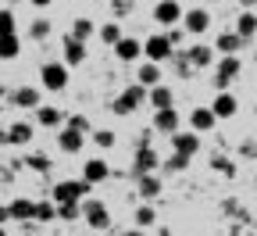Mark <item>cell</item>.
I'll list each match as a JSON object with an SVG mask.
<instances>
[{
	"label": "cell",
	"mask_w": 257,
	"mask_h": 236,
	"mask_svg": "<svg viewBox=\"0 0 257 236\" xmlns=\"http://www.w3.org/2000/svg\"><path fill=\"white\" fill-rule=\"evenodd\" d=\"M172 54H175V43L168 40V32H154L150 40H143V57H147V61L165 64Z\"/></svg>",
	"instance_id": "1"
},
{
	"label": "cell",
	"mask_w": 257,
	"mask_h": 236,
	"mask_svg": "<svg viewBox=\"0 0 257 236\" xmlns=\"http://www.w3.org/2000/svg\"><path fill=\"white\" fill-rule=\"evenodd\" d=\"M147 86L143 83H133V86H125L121 90V97L114 100V115H133V111H140V104L147 100Z\"/></svg>",
	"instance_id": "2"
},
{
	"label": "cell",
	"mask_w": 257,
	"mask_h": 236,
	"mask_svg": "<svg viewBox=\"0 0 257 236\" xmlns=\"http://www.w3.org/2000/svg\"><path fill=\"white\" fill-rule=\"evenodd\" d=\"M40 83H43V90L61 93L64 86H68V64H64V61H47L40 68Z\"/></svg>",
	"instance_id": "3"
},
{
	"label": "cell",
	"mask_w": 257,
	"mask_h": 236,
	"mask_svg": "<svg viewBox=\"0 0 257 236\" xmlns=\"http://www.w3.org/2000/svg\"><path fill=\"white\" fill-rule=\"evenodd\" d=\"M239 68H243V61L236 54H218V61H214V86L225 90V86L239 75Z\"/></svg>",
	"instance_id": "4"
},
{
	"label": "cell",
	"mask_w": 257,
	"mask_h": 236,
	"mask_svg": "<svg viewBox=\"0 0 257 236\" xmlns=\"http://www.w3.org/2000/svg\"><path fill=\"white\" fill-rule=\"evenodd\" d=\"M86 193H89L86 179H61L54 186V200H57V204H64V200H86Z\"/></svg>",
	"instance_id": "5"
},
{
	"label": "cell",
	"mask_w": 257,
	"mask_h": 236,
	"mask_svg": "<svg viewBox=\"0 0 257 236\" xmlns=\"http://www.w3.org/2000/svg\"><path fill=\"white\" fill-rule=\"evenodd\" d=\"M82 218H86V225L100 229V232L111 225V215H107V208H104L96 197H86V200H82Z\"/></svg>",
	"instance_id": "6"
},
{
	"label": "cell",
	"mask_w": 257,
	"mask_h": 236,
	"mask_svg": "<svg viewBox=\"0 0 257 236\" xmlns=\"http://www.w3.org/2000/svg\"><path fill=\"white\" fill-rule=\"evenodd\" d=\"M182 4H179V0H157V4H154V22L157 25H179L182 22Z\"/></svg>",
	"instance_id": "7"
},
{
	"label": "cell",
	"mask_w": 257,
	"mask_h": 236,
	"mask_svg": "<svg viewBox=\"0 0 257 236\" xmlns=\"http://www.w3.org/2000/svg\"><path fill=\"white\" fill-rule=\"evenodd\" d=\"M82 143H86V132H82V129H72L68 122H64L61 132H57V150H64V154H79Z\"/></svg>",
	"instance_id": "8"
},
{
	"label": "cell",
	"mask_w": 257,
	"mask_h": 236,
	"mask_svg": "<svg viewBox=\"0 0 257 236\" xmlns=\"http://www.w3.org/2000/svg\"><path fill=\"white\" fill-rule=\"evenodd\" d=\"M182 29L193 32V36H204V32L211 29V15H207L204 8H189V11L182 15Z\"/></svg>",
	"instance_id": "9"
},
{
	"label": "cell",
	"mask_w": 257,
	"mask_h": 236,
	"mask_svg": "<svg viewBox=\"0 0 257 236\" xmlns=\"http://www.w3.org/2000/svg\"><path fill=\"white\" fill-rule=\"evenodd\" d=\"M32 118H36V125H43V129H61L64 122H68L61 108H50V104H40L36 111H32Z\"/></svg>",
	"instance_id": "10"
},
{
	"label": "cell",
	"mask_w": 257,
	"mask_h": 236,
	"mask_svg": "<svg viewBox=\"0 0 257 236\" xmlns=\"http://www.w3.org/2000/svg\"><path fill=\"white\" fill-rule=\"evenodd\" d=\"M114 57H118V61H125V64H133V61H140V57H143V43H140V40H133V36H121V40L114 43Z\"/></svg>",
	"instance_id": "11"
},
{
	"label": "cell",
	"mask_w": 257,
	"mask_h": 236,
	"mask_svg": "<svg viewBox=\"0 0 257 236\" xmlns=\"http://www.w3.org/2000/svg\"><path fill=\"white\" fill-rule=\"evenodd\" d=\"M107 176H111V165H107L104 158H89V161L82 165V179H86L89 186H93V183H104Z\"/></svg>",
	"instance_id": "12"
},
{
	"label": "cell",
	"mask_w": 257,
	"mask_h": 236,
	"mask_svg": "<svg viewBox=\"0 0 257 236\" xmlns=\"http://www.w3.org/2000/svg\"><path fill=\"white\" fill-rule=\"evenodd\" d=\"M172 150H179V154H197L200 150V132H172Z\"/></svg>",
	"instance_id": "13"
},
{
	"label": "cell",
	"mask_w": 257,
	"mask_h": 236,
	"mask_svg": "<svg viewBox=\"0 0 257 236\" xmlns=\"http://www.w3.org/2000/svg\"><path fill=\"white\" fill-rule=\"evenodd\" d=\"M82 61H86V40L64 36V64H68V68H79Z\"/></svg>",
	"instance_id": "14"
},
{
	"label": "cell",
	"mask_w": 257,
	"mask_h": 236,
	"mask_svg": "<svg viewBox=\"0 0 257 236\" xmlns=\"http://www.w3.org/2000/svg\"><path fill=\"white\" fill-rule=\"evenodd\" d=\"M32 132H36V125H32V122H11V125H8V143L29 147V143H32Z\"/></svg>",
	"instance_id": "15"
},
{
	"label": "cell",
	"mask_w": 257,
	"mask_h": 236,
	"mask_svg": "<svg viewBox=\"0 0 257 236\" xmlns=\"http://www.w3.org/2000/svg\"><path fill=\"white\" fill-rule=\"evenodd\" d=\"M11 104H15V108H25V111H36V108H40V90H36V86H18V90L11 93Z\"/></svg>",
	"instance_id": "16"
},
{
	"label": "cell",
	"mask_w": 257,
	"mask_h": 236,
	"mask_svg": "<svg viewBox=\"0 0 257 236\" xmlns=\"http://www.w3.org/2000/svg\"><path fill=\"white\" fill-rule=\"evenodd\" d=\"M179 111L175 108H161V111H154V129L157 132H168V136H172V132H179Z\"/></svg>",
	"instance_id": "17"
},
{
	"label": "cell",
	"mask_w": 257,
	"mask_h": 236,
	"mask_svg": "<svg viewBox=\"0 0 257 236\" xmlns=\"http://www.w3.org/2000/svg\"><path fill=\"white\" fill-rule=\"evenodd\" d=\"M147 100H150V108H154V111H161V108H175V93H172V86H165V83L150 86Z\"/></svg>",
	"instance_id": "18"
},
{
	"label": "cell",
	"mask_w": 257,
	"mask_h": 236,
	"mask_svg": "<svg viewBox=\"0 0 257 236\" xmlns=\"http://www.w3.org/2000/svg\"><path fill=\"white\" fill-rule=\"evenodd\" d=\"M186 57H189L193 68H207V64H214V61H218V50H214V47L197 43V47H189V50H186Z\"/></svg>",
	"instance_id": "19"
},
{
	"label": "cell",
	"mask_w": 257,
	"mask_h": 236,
	"mask_svg": "<svg viewBox=\"0 0 257 236\" xmlns=\"http://www.w3.org/2000/svg\"><path fill=\"white\" fill-rule=\"evenodd\" d=\"M214 122H218V115L211 108H193L189 111V129L193 132H207V129H214Z\"/></svg>",
	"instance_id": "20"
},
{
	"label": "cell",
	"mask_w": 257,
	"mask_h": 236,
	"mask_svg": "<svg viewBox=\"0 0 257 236\" xmlns=\"http://www.w3.org/2000/svg\"><path fill=\"white\" fill-rule=\"evenodd\" d=\"M211 111H214L218 118H232V115L239 111V100H236L232 93H225V90H221V93L214 97V104H211Z\"/></svg>",
	"instance_id": "21"
},
{
	"label": "cell",
	"mask_w": 257,
	"mask_h": 236,
	"mask_svg": "<svg viewBox=\"0 0 257 236\" xmlns=\"http://www.w3.org/2000/svg\"><path fill=\"white\" fill-rule=\"evenodd\" d=\"M8 211H11V218H18V222H32V218H36V204L25 200V197H15L11 204H8Z\"/></svg>",
	"instance_id": "22"
},
{
	"label": "cell",
	"mask_w": 257,
	"mask_h": 236,
	"mask_svg": "<svg viewBox=\"0 0 257 236\" xmlns=\"http://www.w3.org/2000/svg\"><path fill=\"white\" fill-rule=\"evenodd\" d=\"M22 54V40L18 32H8V36H0V61H15Z\"/></svg>",
	"instance_id": "23"
},
{
	"label": "cell",
	"mask_w": 257,
	"mask_h": 236,
	"mask_svg": "<svg viewBox=\"0 0 257 236\" xmlns=\"http://www.w3.org/2000/svg\"><path fill=\"white\" fill-rule=\"evenodd\" d=\"M136 83H143L147 90H150V86H157V83H161V64H157V61H143V64H140Z\"/></svg>",
	"instance_id": "24"
},
{
	"label": "cell",
	"mask_w": 257,
	"mask_h": 236,
	"mask_svg": "<svg viewBox=\"0 0 257 236\" xmlns=\"http://www.w3.org/2000/svg\"><path fill=\"white\" fill-rule=\"evenodd\" d=\"M239 47H243V36H239V32H221L218 43H214V50H218V54H236Z\"/></svg>",
	"instance_id": "25"
},
{
	"label": "cell",
	"mask_w": 257,
	"mask_h": 236,
	"mask_svg": "<svg viewBox=\"0 0 257 236\" xmlns=\"http://www.w3.org/2000/svg\"><path fill=\"white\" fill-rule=\"evenodd\" d=\"M157 193H161V179H157L154 172L140 176V197H143V200H154Z\"/></svg>",
	"instance_id": "26"
},
{
	"label": "cell",
	"mask_w": 257,
	"mask_h": 236,
	"mask_svg": "<svg viewBox=\"0 0 257 236\" xmlns=\"http://www.w3.org/2000/svg\"><path fill=\"white\" fill-rule=\"evenodd\" d=\"M236 32L243 36V43H246L253 32H257V15H253V11H243V15H239V22H236Z\"/></svg>",
	"instance_id": "27"
},
{
	"label": "cell",
	"mask_w": 257,
	"mask_h": 236,
	"mask_svg": "<svg viewBox=\"0 0 257 236\" xmlns=\"http://www.w3.org/2000/svg\"><path fill=\"white\" fill-rule=\"evenodd\" d=\"M93 32H96V25H93L89 18H75V22H72V32H68V36H75V40H89Z\"/></svg>",
	"instance_id": "28"
},
{
	"label": "cell",
	"mask_w": 257,
	"mask_h": 236,
	"mask_svg": "<svg viewBox=\"0 0 257 236\" xmlns=\"http://www.w3.org/2000/svg\"><path fill=\"white\" fill-rule=\"evenodd\" d=\"M57 218V200L50 197V200H43V204H36V218L32 222H54Z\"/></svg>",
	"instance_id": "29"
},
{
	"label": "cell",
	"mask_w": 257,
	"mask_h": 236,
	"mask_svg": "<svg viewBox=\"0 0 257 236\" xmlns=\"http://www.w3.org/2000/svg\"><path fill=\"white\" fill-rule=\"evenodd\" d=\"M79 215H82V200H64V204H57V218H64V222H72Z\"/></svg>",
	"instance_id": "30"
},
{
	"label": "cell",
	"mask_w": 257,
	"mask_h": 236,
	"mask_svg": "<svg viewBox=\"0 0 257 236\" xmlns=\"http://www.w3.org/2000/svg\"><path fill=\"white\" fill-rule=\"evenodd\" d=\"M96 32H100V40H104V43H111V47H114V43H118V40L125 36V32H121V25H118V22H107V25H100V29H96Z\"/></svg>",
	"instance_id": "31"
},
{
	"label": "cell",
	"mask_w": 257,
	"mask_h": 236,
	"mask_svg": "<svg viewBox=\"0 0 257 236\" xmlns=\"http://www.w3.org/2000/svg\"><path fill=\"white\" fill-rule=\"evenodd\" d=\"M29 36H32V40H47V36H50V22H47V18H36V22L29 25Z\"/></svg>",
	"instance_id": "32"
},
{
	"label": "cell",
	"mask_w": 257,
	"mask_h": 236,
	"mask_svg": "<svg viewBox=\"0 0 257 236\" xmlns=\"http://www.w3.org/2000/svg\"><path fill=\"white\" fill-rule=\"evenodd\" d=\"M93 143L100 147V150H111V147H114V132H111V129H96V132H93Z\"/></svg>",
	"instance_id": "33"
},
{
	"label": "cell",
	"mask_w": 257,
	"mask_h": 236,
	"mask_svg": "<svg viewBox=\"0 0 257 236\" xmlns=\"http://www.w3.org/2000/svg\"><path fill=\"white\" fill-rule=\"evenodd\" d=\"M165 168H168V172H182V168H189V154H172L168 161H165Z\"/></svg>",
	"instance_id": "34"
},
{
	"label": "cell",
	"mask_w": 257,
	"mask_h": 236,
	"mask_svg": "<svg viewBox=\"0 0 257 236\" xmlns=\"http://www.w3.org/2000/svg\"><path fill=\"white\" fill-rule=\"evenodd\" d=\"M8 32H15V11L0 8V36H8Z\"/></svg>",
	"instance_id": "35"
},
{
	"label": "cell",
	"mask_w": 257,
	"mask_h": 236,
	"mask_svg": "<svg viewBox=\"0 0 257 236\" xmlns=\"http://www.w3.org/2000/svg\"><path fill=\"white\" fill-rule=\"evenodd\" d=\"M154 222H157V211H154L150 204L136 208V225H154Z\"/></svg>",
	"instance_id": "36"
},
{
	"label": "cell",
	"mask_w": 257,
	"mask_h": 236,
	"mask_svg": "<svg viewBox=\"0 0 257 236\" xmlns=\"http://www.w3.org/2000/svg\"><path fill=\"white\" fill-rule=\"evenodd\" d=\"M211 168H218V172H225V176H229V172H232V165H229V161H225V158H211Z\"/></svg>",
	"instance_id": "37"
},
{
	"label": "cell",
	"mask_w": 257,
	"mask_h": 236,
	"mask_svg": "<svg viewBox=\"0 0 257 236\" xmlns=\"http://www.w3.org/2000/svg\"><path fill=\"white\" fill-rule=\"evenodd\" d=\"M133 11V0H114V15H128Z\"/></svg>",
	"instance_id": "38"
},
{
	"label": "cell",
	"mask_w": 257,
	"mask_h": 236,
	"mask_svg": "<svg viewBox=\"0 0 257 236\" xmlns=\"http://www.w3.org/2000/svg\"><path fill=\"white\" fill-rule=\"evenodd\" d=\"M68 125H72V129H82V132H86V129H89V122H86V118H82V115H75V118H68Z\"/></svg>",
	"instance_id": "39"
},
{
	"label": "cell",
	"mask_w": 257,
	"mask_h": 236,
	"mask_svg": "<svg viewBox=\"0 0 257 236\" xmlns=\"http://www.w3.org/2000/svg\"><path fill=\"white\" fill-rule=\"evenodd\" d=\"M29 4H32V8H50L54 0H29Z\"/></svg>",
	"instance_id": "40"
},
{
	"label": "cell",
	"mask_w": 257,
	"mask_h": 236,
	"mask_svg": "<svg viewBox=\"0 0 257 236\" xmlns=\"http://www.w3.org/2000/svg\"><path fill=\"white\" fill-rule=\"evenodd\" d=\"M8 218H11V211H8V208H0V225H4Z\"/></svg>",
	"instance_id": "41"
},
{
	"label": "cell",
	"mask_w": 257,
	"mask_h": 236,
	"mask_svg": "<svg viewBox=\"0 0 257 236\" xmlns=\"http://www.w3.org/2000/svg\"><path fill=\"white\" fill-rule=\"evenodd\" d=\"M121 236H143V229H125Z\"/></svg>",
	"instance_id": "42"
},
{
	"label": "cell",
	"mask_w": 257,
	"mask_h": 236,
	"mask_svg": "<svg viewBox=\"0 0 257 236\" xmlns=\"http://www.w3.org/2000/svg\"><path fill=\"white\" fill-rule=\"evenodd\" d=\"M239 4H243V8H246V11H250V8H253V4H257V0H239Z\"/></svg>",
	"instance_id": "43"
},
{
	"label": "cell",
	"mask_w": 257,
	"mask_h": 236,
	"mask_svg": "<svg viewBox=\"0 0 257 236\" xmlns=\"http://www.w3.org/2000/svg\"><path fill=\"white\" fill-rule=\"evenodd\" d=\"M0 236H8V229H4V225H0Z\"/></svg>",
	"instance_id": "44"
},
{
	"label": "cell",
	"mask_w": 257,
	"mask_h": 236,
	"mask_svg": "<svg viewBox=\"0 0 257 236\" xmlns=\"http://www.w3.org/2000/svg\"><path fill=\"white\" fill-rule=\"evenodd\" d=\"M253 61H257V50H253Z\"/></svg>",
	"instance_id": "45"
},
{
	"label": "cell",
	"mask_w": 257,
	"mask_h": 236,
	"mask_svg": "<svg viewBox=\"0 0 257 236\" xmlns=\"http://www.w3.org/2000/svg\"><path fill=\"white\" fill-rule=\"evenodd\" d=\"M207 4H211V0H207Z\"/></svg>",
	"instance_id": "46"
}]
</instances>
